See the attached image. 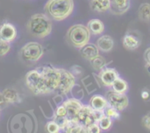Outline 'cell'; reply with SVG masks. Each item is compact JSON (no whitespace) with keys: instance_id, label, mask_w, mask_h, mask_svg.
Returning <instances> with one entry per match:
<instances>
[{"instance_id":"obj_1","label":"cell","mask_w":150,"mask_h":133,"mask_svg":"<svg viewBox=\"0 0 150 133\" xmlns=\"http://www.w3.org/2000/svg\"><path fill=\"white\" fill-rule=\"evenodd\" d=\"M74 0H48L44 6L46 13L55 21H63L73 13Z\"/></svg>"},{"instance_id":"obj_2","label":"cell","mask_w":150,"mask_h":133,"mask_svg":"<svg viewBox=\"0 0 150 133\" xmlns=\"http://www.w3.org/2000/svg\"><path fill=\"white\" fill-rule=\"evenodd\" d=\"M27 30L31 35L38 38H44L51 33L52 24L47 15L36 13L29 19Z\"/></svg>"},{"instance_id":"obj_3","label":"cell","mask_w":150,"mask_h":133,"mask_svg":"<svg viewBox=\"0 0 150 133\" xmlns=\"http://www.w3.org/2000/svg\"><path fill=\"white\" fill-rule=\"evenodd\" d=\"M67 37L73 47L80 49L89 42L91 33L87 26L80 24H74L68 30Z\"/></svg>"},{"instance_id":"obj_4","label":"cell","mask_w":150,"mask_h":133,"mask_svg":"<svg viewBox=\"0 0 150 133\" xmlns=\"http://www.w3.org/2000/svg\"><path fill=\"white\" fill-rule=\"evenodd\" d=\"M42 76L44 94L56 92L60 82L59 69L52 66H44L40 69Z\"/></svg>"},{"instance_id":"obj_5","label":"cell","mask_w":150,"mask_h":133,"mask_svg":"<svg viewBox=\"0 0 150 133\" xmlns=\"http://www.w3.org/2000/svg\"><path fill=\"white\" fill-rule=\"evenodd\" d=\"M20 53L26 61L37 62L44 55V48L38 42H28L21 49Z\"/></svg>"},{"instance_id":"obj_6","label":"cell","mask_w":150,"mask_h":133,"mask_svg":"<svg viewBox=\"0 0 150 133\" xmlns=\"http://www.w3.org/2000/svg\"><path fill=\"white\" fill-rule=\"evenodd\" d=\"M26 85L29 90L35 95H44L42 76L39 70H31L26 74Z\"/></svg>"},{"instance_id":"obj_7","label":"cell","mask_w":150,"mask_h":133,"mask_svg":"<svg viewBox=\"0 0 150 133\" xmlns=\"http://www.w3.org/2000/svg\"><path fill=\"white\" fill-rule=\"evenodd\" d=\"M60 72V82L56 92L61 95L69 93L75 85L76 78L69 71L63 69H58Z\"/></svg>"},{"instance_id":"obj_8","label":"cell","mask_w":150,"mask_h":133,"mask_svg":"<svg viewBox=\"0 0 150 133\" xmlns=\"http://www.w3.org/2000/svg\"><path fill=\"white\" fill-rule=\"evenodd\" d=\"M108 105L117 110L122 111L129 105V99L125 93H119L113 91H110L106 94Z\"/></svg>"},{"instance_id":"obj_9","label":"cell","mask_w":150,"mask_h":133,"mask_svg":"<svg viewBox=\"0 0 150 133\" xmlns=\"http://www.w3.org/2000/svg\"><path fill=\"white\" fill-rule=\"evenodd\" d=\"M63 105H64L66 109V117L68 119L69 121L78 122L77 115L83 105L81 102L74 98H71L65 101Z\"/></svg>"},{"instance_id":"obj_10","label":"cell","mask_w":150,"mask_h":133,"mask_svg":"<svg viewBox=\"0 0 150 133\" xmlns=\"http://www.w3.org/2000/svg\"><path fill=\"white\" fill-rule=\"evenodd\" d=\"M99 77L104 86L111 87L115 80L119 77V74L115 69L104 68L99 71Z\"/></svg>"},{"instance_id":"obj_11","label":"cell","mask_w":150,"mask_h":133,"mask_svg":"<svg viewBox=\"0 0 150 133\" xmlns=\"http://www.w3.org/2000/svg\"><path fill=\"white\" fill-rule=\"evenodd\" d=\"M110 12L114 15H122L130 8V0H110Z\"/></svg>"},{"instance_id":"obj_12","label":"cell","mask_w":150,"mask_h":133,"mask_svg":"<svg viewBox=\"0 0 150 133\" xmlns=\"http://www.w3.org/2000/svg\"><path fill=\"white\" fill-rule=\"evenodd\" d=\"M141 43V38L137 34L131 32H127L125 35L122 40V43L125 49L130 51L136 50L140 47Z\"/></svg>"},{"instance_id":"obj_13","label":"cell","mask_w":150,"mask_h":133,"mask_svg":"<svg viewBox=\"0 0 150 133\" xmlns=\"http://www.w3.org/2000/svg\"><path fill=\"white\" fill-rule=\"evenodd\" d=\"M92 110H93V108L90 105H83L80 109L77 115V120H78V122L83 127H87L91 124L94 122L92 118Z\"/></svg>"},{"instance_id":"obj_14","label":"cell","mask_w":150,"mask_h":133,"mask_svg":"<svg viewBox=\"0 0 150 133\" xmlns=\"http://www.w3.org/2000/svg\"><path fill=\"white\" fill-rule=\"evenodd\" d=\"M0 36L6 41L11 43L16 38V29L11 23H4L0 26Z\"/></svg>"},{"instance_id":"obj_15","label":"cell","mask_w":150,"mask_h":133,"mask_svg":"<svg viewBox=\"0 0 150 133\" xmlns=\"http://www.w3.org/2000/svg\"><path fill=\"white\" fill-rule=\"evenodd\" d=\"M114 45V41L112 37L108 35H104L99 37L96 40V46L100 51L108 52L111 51Z\"/></svg>"},{"instance_id":"obj_16","label":"cell","mask_w":150,"mask_h":133,"mask_svg":"<svg viewBox=\"0 0 150 133\" xmlns=\"http://www.w3.org/2000/svg\"><path fill=\"white\" fill-rule=\"evenodd\" d=\"M81 55L88 60H91L99 54V50L97 46L93 43H88L80 48Z\"/></svg>"},{"instance_id":"obj_17","label":"cell","mask_w":150,"mask_h":133,"mask_svg":"<svg viewBox=\"0 0 150 133\" xmlns=\"http://www.w3.org/2000/svg\"><path fill=\"white\" fill-rule=\"evenodd\" d=\"M110 6V0H91L90 7L92 11L98 13H104L109 11Z\"/></svg>"},{"instance_id":"obj_18","label":"cell","mask_w":150,"mask_h":133,"mask_svg":"<svg viewBox=\"0 0 150 133\" xmlns=\"http://www.w3.org/2000/svg\"><path fill=\"white\" fill-rule=\"evenodd\" d=\"M90 106L94 110H104L108 106V102L102 95H94L90 99Z\"/></svg>"},{"instance_id":"obj_19","label":"cell","mask_w":150,"mask_h":133,"mask_svg":"<svg viewBox=\"0 0 150 133\" xmlns=\"http://www.w3.org/2000/svg\"><path fill=\"white\" fill-rule=\"evenodd\" d=\"M87 27L88 28L91 34L95 35L102 34L105 30V25L103 22L97 18L90 20L88 22Z\"/></svg>"},{"instance_id":"obj_20","label":"cell","mask_w":150,"mask_h":133,"mask_svg":"<svg viewBox=\"0 0 150 133\" xmlns=\"http://www.w3.org/2000/svg\"><path fill=\"white\" fill-rule=\"evenodd\" d=\"M5 100L8 104H16L21 102V99L19 93L13 88H6L2 91Z\"/></svg>"},{"instance_id":"obj_21","label":"cell","mask_w":150,"mask_h":133,"mask_svg":"<svg viewBox=\"0 0 150 133\" xmlns=\"http://www.w3.org/2000/svg\"><path fill=\"white\" fill-rule=\"evenodd\" d=\"M112 90L115 92H117L119 93H126L129 89L128 83L126 80H125L122 78L119 77L115 80V82L112 83V86L110 87Z\"/></svg>"},{"instance_id":"obj_22","label":"cell","mask_w":150,"mask_h":133,"mask_svg":"<svg viewBox=\"0 0 150 133\" xmlns=\"http://www.w3.org/2000/svg\"><path fill=\"white\" fill-rule=\"evenodd\" d=\"M138 18L143 21H149L150 20V4L143 3L138 9Z\"/></svg>"},{"instance_id":"obj_23","label":"cell","mask_w":150,"mask_h":133,"mask_svg":"<svg viewBox=\"0 0 150 133\" xmlns=\"http://www.w3.org/2000/svg\"><path fill=\"white\" fill-rule=\"evenodd\" d=\"M65 132L69 133L86 132V127H83L79 122L69 121V124L65 129Z\"/></svg>"},{"instance_id":"obj_24","label":"cell","mask_w":150,"mask_h":133,"mask_svg":"<svg viewBox=\"0 0 150 133\" xmlns=\"http://www.w3.org/2000/svg\"><path fill=\"white\" fill-rule=\"evenodd\" d=\"M90 61L91 63V66L96 71H101L105 67V65H106L105 59L102 56L99 55V54L95 57L94 58L92 59L91 60H90Z\"/></svg>"},{"instance_id":"obj_25","label":"cell","mask_w":150,"mask_h":133,"mask_svg":"<svg viewBox=\"0 0 150 133\" xmlns=\"http://www.w3.org/2000/svg\"><path fill=\"white\" fill-rule=\"evenodd\" d=\"M98 124H99L101 130L106 131V130H108L110 128H111V127H112V118L107 116V115H105L103 118H101V119L98 121Z\"/></svg>"},{"instance_id":"obj_26","label":"cell","mask_w":150,"mask_h":133,"mask_svg":"<svg viewBox=\"0 0 150 133\" xmlns=\"http://www.w3.org/2000/svg\"><path fill=\"white\" fill-rule=\"evenodd\" d=\"M11 50V45L9 42L4 40L0 36V57L5 56L8 54Z\"/></svg>"},{"instance_id":"obj_27","label":"cell","mask_w":150,"mask_h":133,"mask_svg":"<svg viewBox=\"0 0 150 133\" xmlns=\"http://www.w3.org/2000/svg\"><path fill=\"white\" fill-rule=\"evenodd\" d=\"M105 111V115L107 116L110 117L112 119V118H114V119H117V118H119L120 116V114H119V111L117 110L116 108H112V107L108 105V106L104 110Z\"/></svg>"},{"instance_id":"obj_28","label":"cell","mask_w":150,"mask_h":133,"mask_svg":"<svg viewBox=\"0 0 150 133\" xmlns=\"http://www.w3.org/2000/svg\"><path fill=\"white\" fill-rule=\"evenodd\" d=\"M46 129L49 133H58L60 132V128L58 124L53 120L47 123L46 125Z\"/></svg>"},{"instance_id":"obj_29","label":"cell","mask_w":150,"mask_h":133,"mask_svg":"<svg viewBox=\"0 0 150 133\" xmlns=\"http://www.w3.org/2000/svg\"><path fill=\"white\" fill-rule=\"evenodd\" d=\"M54 121L58 124L60 129H63V130H65V129L66 128L68 124H69V120L68 119L66 116L60 117V116H57V115H55V117H54Z\"/></svg>"},{"instance_id":"obj_30","label":"cell","mask_w":150,"mask_h":133,"mask_svg":"<svg viewBox=\"0 0 150 133\" xmlns=\"http://www.w3.org/2000/svg\"><path fill=\"white\" fill-rule=\"evenodd\" d=\"M86 132L88 133H99L101 129L97 122H93L86 127Z\"/></svg>"},{"instance_id":"obj_31","label":"cell","mask_w":150,"mask_h":133,"mask_svg":"<svg viewBox=\"0 0 150 133\" xmlns=\"http://www.w3.org/2000/svg\"><path fill=\"white\" fill-rule=\"evenodd\" d=\"M105 115V111L104 110H94L93 109L92 110V118H93V121L94 122H97L101 119V118H103Z\"/></svg>"},{"instance_id":"obj_32","label":"cell","mask_w":150,"mask_h":133,"mask_svg":"<svg viewBox=\"0 0 150 133\" xmlns=\"http://www.w3.org/2000/svg\"><path fill=\"white\" fill-rule=\"evenodd\" d=\"M55 115L60 117L66 116V109L64 107V105H60V106H59L58 108L56 109Z\"/></svg>"},{"instance_id":"obj_33","label":"cell","mask_w":150,"mask_h":133,"mask_svg":"<svg viewBox=\"0 0 150 133\" xmlns=\"http://www.w3.org/2000/svg\"><path fill=\"white\" fill-rule=\"evenodd\" d=\"M142 124L146 128L150 130V112L143 117Z\"/></svg>"},{"instance_id":"obj_34","label":"cell","mask_w":150,"mask_h":133,"mask_svg":"<svg viewBox=\"0 0 150 133\" xmlns=\"http://www.w3.org/2000/svg\"><path fill=\"white\" fill-rule=\"evenodd\" d=\"M8 105V103L7 102V101L5 100L2 92H0V110L4 109Z\"/></svg>"},{"instance_id":"obj_35","label":"cell","mask_w":150,"mask_h":133,"mask_svg":"<svg viewBox=\"0 0 150 133\" xmlns=\"http://www.w3.org/2000/svg\"><path fill=\"white\" fill-rule=\"evenodd\" d=\"M71 72L74 76L75 75H80L82 74V69L81 67L79 66H72L71 69Z\"/></svg>"},{"instance_id":"obj_36","label":"cell","mask_w":150,"mask_h":133,"mask_svg":"<svg viewBox=\"0 0 150 133\" xmlns=\"http://www.w3.org/2000/svg\"><path fill=\"white\" fill-rule=\"evenodd\" d=\"M141 98L144 100H148L150 98V91L149 90H144L141 92Z\"/></svg>"},{"instance_id":"obj_37","label":"cell","mask_w":150,"mask_h":133,"mask_svg":"<svg viewBox=\"0 0 150 133\" xmlns=\"http://www.w3.org/2000/svg\"><path fill=\"white\" fill-rule=\"evenodd\" d=\"M144 60L147 63H150V47L146 50L144 54Z\"/></svg>"},{"instance_id":"obj_38","label":"cell","mask_w":150,"mask_h":133,"mask_svg":"<svg viewBox=\"0 0 150 133\" xmlns=\"http://www.w3.org/2000/svg\"><path fill=\"white\" fill-rule=\"evenodd\" d=\"M146 69L147 72L150 74V63H146Z\"/></svg>"}]
</instances>
